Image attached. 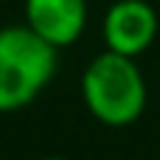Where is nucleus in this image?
<instances>
[{
	"mask_svg": "<svg viewBox=\"0 0 160 160\" xmlns=\"http://www.w3.org/2000/svg\"><path fill=\"white\" fill-rule=\"evenodd\" d=\"M87 14V0H22V22L56 51L84 34Z\"/></svg>",
	"mask_w": 160,
	"mask_h": 160,
	"instance_id": "obj_4",
	"label": "nucleus"
},
{
	"mask_svg": "<svg viewBox=\"0 0 160 160\" xmlns=\"http://www.w3.org/2000/svg\"><path fill=\"white\" fill-rule=\"evenodd\" d=\"M160 20L149 0H115L101 20L104 45L124 56H141L158 39Z\"/></svg>",
	"mask_w": 160,
	"mask_h": 160,
	"instance_id": "obj_3",
	"label": "nucleus"
},
{
	"mask_svg": "<svg viewBox=\"0 0 160 160\" xmlns=\"http://www.w3.org/2000/svg\"><path fill=\"white\" fill-rule=\"evenodd\" d=\"M42 160H68V158H59V155H51V158H42Z\"/></svg>",
	"mask_w": 160,
	"mask_h": 160,
	"instance_id": "obj_5",
	"label": "nucleus"
},
{
	"mask_svg": "<svg viewBox=\"0 0 160 160\" xmlns=\"http://www.w3.org/2000/svg\"><path fill=\"white\" fill-rule=\"evenodd\" d=\"M79 90L90 115L112 129L135 124L146 110V79L138 59L110 48L87 62Z\"/></svg>",
	"mask_w": 160,
	"mask_h": 160,
	"instance_id": "obj_1",
	"label": "nucleus"
},
{
	"mask_svg": "<svg viewBox=\"0 0 160 160\" xmlns=\"http://www.w3.org/2000/svg\"><path fill=\"white\" fill-rule=\"evenodd\" d=\"M56 73V48L25 22L0 28V112L28 107Z\"/></svg>",
	"mask_w": 160,
	"mask_h": 160,
	"instance_id": "obj_2",
	"label": "nucleus"
}]
</instances>
